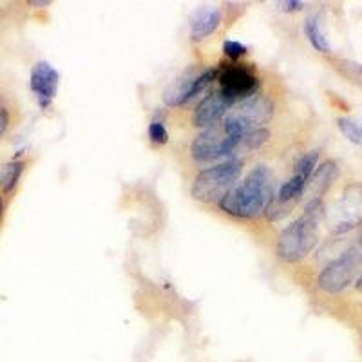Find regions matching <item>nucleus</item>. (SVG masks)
Wrapping results in <instances>:
<instances>
[{
	"instance_id": "nucleus-1",
	"label": "nucleus",
	"mask_w": 362,
	"mask_h": 362,
	"mask_svg": "<svg viewBox=\"0 0 362 362\" xmlns=\"http://www.w3.org/2000/svg\"><path fill=\"white\" fill-rule=\"evenodd\" d=\"M274 199V176L270 169L259 165L247 174L239 185H235L218 203L226 214L239 219H254L268 209Z\"/></svg>"
},
{
	"instance_id": "nucleus-2",
	"label": "nucleus",
	"mask_w": 362,
	"mask_h": 362,
	"mask_svg": "<svg viewBox=\"0 0 362 362\" xmlns=\"http://www.w3.org/2000/svg\"><path fill=\"white\" fill-rule=\"evenodd\" d=\"M322 214L321 202H308L306 212L290 223L277 239L276 252L279 259L297 263L305 259L319 241V218Z\"/></svg>"
},
{
	"instance_id": "nucleus-3",
	"label": "nucleus",
	"mask_w": 362,
	"mask_h": 362,
	"mask_svg": "<svg viewBox=\"0 0 362 362\" xmlns=\"http://www.w3.org/2000/svg\"><path fill=\"white\" fill-rule=\"evenodd\" d=\"M241 170H243V161L235 158L202 170L194 180V199L202 203H219L234 189L241 176Z\"/></svg>"
},
{
	"instance_id": "nucleus-4",
	"label": "nucleus",
	"mask_w": 362,
	"mask_h": 362,
	"mask_svg": "<svg viewBox=\"0 0 362 362\" xmlns=\"http://www.w3.org/2000/svg\"><path fill=\"white\" fill-rule=\"evenodd\" d=\"M272 115H274V105L267 96H252L226 115L221 127L226 134L235 138L261 129V125L270 122Z\"/></svg>"
},
{
	"instance_id": "nucleus-5",
	"label": "nucleus",
	"mask_w": 362,
	"mask_h": 362,
	"mask_svg": "<svg viewBox=\"0 0 362 362\" xmlns=\"http://www.w3.org/2000/svg\"><path fill=\"white\" fill-rule=\"evenodd\" d=\"M362 268V250L358 245H354L342 252L337 259L326 264L319 274L317 284L319 288L328 293H339L355 279L357 272Z\"/></svg>"
},
{
	"instance_id": "nucleus-6",
	"label": "nucleus",
	"mask_w": 362,
	"mask_h": 362,
	"mask_svg": "<svg viewBox=\"0 0 362 362\" xmlns=\"http://www.w3.org/2000/svg\"><path fill=\"white\" fill-rule=\"evenodd\" d=\"M329 223L335 234H344L362 225V183H351L329 212Z\"/></svg>"
},
{
	"instance_id": "nucleus-7",
	"label": "nucleus",
	"mask_w": 362,
	"mask_h": 362,
	"mask_svg": "<svg viewBox=\"0 0 362 362\" xmlns=\"http://www.w3.org/2000/svg\"><path fill=\"white\" fill-rule=\"evenodd\" d=\"M216 78V69H206L203 73H198L194 69H187L185 73L177 76L173 83H170L163 93V102L169 107H180L194 96H198L199 93L209 87V83Z\"/></svg>"
},
{
	"instance_id": "nucleus-8",
	"label": "nucleus",
	"mask_w": 362,
	"mask_h": 362,
	"mask_svg": "<svg viewBox=\"0 0 362 362\" xmlns=\"http://www.w3.org/2000/svg\"><path fill=\"white\" fill-rule=\"evenodd\" d=\"M232 145L234 138L226 134L223 127L205 129L199 132L192 141L190 153L196 161H216L221 158H232Z\"/></svg>"
},
{
	"instance_id": "nucleus-9",
	"label": "nucleus",
	"mask_w": 362,
	"mask_h": 362,
	"mask_svg": "<svg viewBox=\"0 0 362 362\" xmlns=\"http://www.w3.org/2000/svg\"><path fill=\"white\" fill-rule=\"evenodd\" d=\"M219 83L221 93L230 100L232 105L252 98L257 90V76L243 66L226 67L219 76Z\"/></svg>"
},
{
	"instance_id": "nucleus-10",
	"label": "nucleus",
	"mask_w": 362,
	"mask_h": 362,
	"mask_svg": "<svg viewBox=\"0 0 362 362\" xmlns=\"http://www.w3.org/2000/svg\"><path fill=\"white\" fill-rule=\"evenodd\" d=\"M60 74L49 62H38L31 71V90L35 93L38 105L47 109L57 96Z\"/></svg>"
},
{
	"instance_id": "nucleus-11",
	"label": "nucleus",
	"mask_w": 362,
	"mask_h": 362,
	"mask_svg": "<svg viewBox=\"0 0 362 362\" xmlns=\"http://www.w3.org/2000/svg\"><path fill=\"white\" fill-rule=\"evenodd\" d=\"M232 107V102L223 95L221 90H216L206 98L199 102V105L194 109L192 124L202 129H212L218 125L219 119L226 115V111Z\"/></svg>"
},
{
	"instance_id": "nucleus-12",
	"label": "nucleus",
	"mask_w": 362,
	"mask_h": 362,
	"mask_svg": "<svg viewBox=\"0 0 362 362\" xmlns=\"http://www.w3.org/2000/svg\"><path fill=\"white\" fill-rule=\"evenodd\" d=\"M339 177V167L335 161H325L313 170L310 180L306 181L305 192L308 196V202H321V198L326 194V190L332 187L335 180Z\"/></svg>"
},
{
	"instance_id": "nucleus-13",
	"label": "nucleus",
	"mask_w": 362,
	"mask_h": 362,
	"mask_svg": "<svg viewBox=\"0 0 362 362\" xmlns=\"http://www.w3.org/2000/svg\"><path fill=\"white\" fill-rule=\"evenodd\" d=\"M221 24V11L218 8H202L194 11L190 18V37L194 40H203L210 37Z\"/></svg>"
},
{
	"instance_id": "nucleus-14",
	"label": "nucleus",
	"mask_w": 362,
	"mask_h": 362,
	"mask_svg": "<svg viewBox=\"0 0 362 362\" xmlns=\"http://www.w3.org/2000/svg\"><path fill=\"white\" fill-rule=\"evenodd\" d=\"M234 138V136H232ZM270 138V131L268 129H257V131L247 132L243 136H235L234 145H232V156L235 154H248L255 148H259L261 145H264Z\"/></svg>"
},
{
	"instance_id": "nucleus-15",
	"label": "nucleus",
	"mask_w": 362,
	"mask_h": 362,
	"mask_svg": "<svg viewBox=\"0 0 362 362\" xmlns=\"http://www.w3.org/2000/svg\"><path fill=\"white\" fill-rule=\"evenodd\" d=\"M305 33L306 37H308L310 44H312L319 53H329V42L328 38H326V33L322 31L319 18L313 17V15L306 18Z\"/></svg>"
},
{
	"instance_id": "nucleus-16",
	"label": "nucleus",
	"mask_w": 362,
	"mask_h": 362,
	"mask_svg": "<svg viewBox=\"0 0 362 362\" xmlns=\"http://www.w3.org/2000/svg\"><path fill=\"white\" fill-rule=\"evenodd\" d=\"M22 173H24L22 161H11V163L4 165V169L0 173V187H2L4 194H11L15 190Z\"/></svg>"
},
{
	"instance_id": "nucleus-17",
	"label": "nucleus",
	"mask_w": 362,
	"mask_h": 362,
	"mask_svg": "<svg viewBox=\"0 0 362 362\" xmlns=\"http://www.w3.org/2000/svg\"><path fill=\"white\" fill-rule=\"evenodd\" d=\"M337 125L342 134L355 145L362 147V124L354 118H339Z\"/></svg>"
},
{
	"instance_id": "nucleus-18",
	"label": "nucleus",
	"mask_w": 362,
	"mask_h": 362,
	"mask_svg": "<svg viewBox=\"0 0 362 362\" xmlns=\"http://www.w3.org/2000/svg\"><path fill=\"white\" fill-rule=\"evenodd\" d=\"M317 161H319V151H310L305 156L299 158V161L296 163V173L293 174L303 176L305 180H310V176H312L317 167Z\"/></svg>"
},
{
	"instance_id": "nucleus-19",
	"label": "nucleus",
	"mask_w": 362,
	"mask_h": 362,
	"mask_svg": "<svg viewBox=\"0 0 362 362\" xmlns=\"http://www.w3.org/2000/svg\"><path fill=\"white\" fill-rule=\"evenodd\" d=\"M148 138L154 145H163L169 140V134H167V129H165L163 122L160 119H153V124L148 125Z\"/></svg>"
},
{
	"instance_id": "nucleus-20",
	"label": "nucleus",
	"mask_w": 362,
	"mask_h": 362,
	"mask_svg": "<svg viewBox=\"0 0 362 362\" xmlns=\"http://www.w3.org/2000/svg\"><path fill=\"white\" fill-rule=\"evenodd\" d=\"M223 51H225L226 57L230 58H239L243 57L245 53H247V45H243L241 42H234V40H226L225 44H223Z\"/></svg>"
},
{
	"instance_id": "nucleus-21",
	"label": "nucleus",
	"mask_w": 362,
	"mask_h": 362,
	"mask_svg": "<svg viewBox=\"0 0 362 362\" xmlns=\"http://www.w3.org/2000/svg\"><path fill=\"white\" fill-rule=\"evenodd\" d=\"M344 73L350 76V78L357 80V82H362V66L361 64H354V62H342L341 64Z\"/></svg>"
},
{
	"instance_id": "nucleus-22",
	"label": "nucleus",
	"mask_w": 362,
	"mask_h": 362,
	"mask_svg": "<svg viewBox=\"0 0 362 362\" xmlns=\"http://www.w3.org/2000/svg\"><path fill=\"white\" fill-rule=\"evenodd\" d=\"M8 125H9L8 109H6V103L2 102V98H0V136L4 134L6 129H8Z\"/></svg>"
},
{
	"instance_id": "nucleus-23",
	"label": "nucleus",
	"mask_w": 362,
	"mask_h": 362,
	"mask_svg": "<svg viewBox=\"0 0 362 362\" xmlns=\"http://www.w3.org/2000/svg\"><path fill=\"white\" fill-rule=\"evenodd\" d=\"M279 6L284 11H297L303 8V2H279Z\"/></svg>"
},
{
	"instance_id": "nucleus-24",
	"label": "nucleus",
	"mask_w": 362,
	"mask_h": 362,
	"mask_svg": "<svg viewBox=\"0 0 362 362\" xmlns=\"http://www.w3.org/2000/svg\"><path fill=\"white\" fill-rule=\"evenodd\" d=\"M357 290H361L362 292V274L358 276V279H357Z\"/></svg>"
},
{
	"instance_id": "nucleus-25",
	"label": "nucleus",
	"mask_w": 362,
	"mask_h": 362,
	"mask_svg": "<svg viewBox=\"0 0 362 362\" xmlns=\"http://www.w3.org/2000/svg\"><path fill=\"white\" fill-rule=\"evenodd\" d=\"M358 248H361V250H362V234H361V238H358Z\"/></svg>"
},
{
	"instance_id": "nucleus-26",
	"label": "nucleus",
	"mask_w": 362,
	"mask_h": 362,
	"mask_svg": "<svg viewBox=\"0 0 362 362\" xmlns=\"http://www.w3.org/2000/svg\"><path fill=\"white\" fill-rule=\"evenodd\" d=\"M0 214H2V198H0Z\"/></svg>"
}]
</instances>
